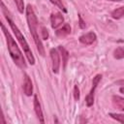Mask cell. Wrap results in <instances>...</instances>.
Here are the masks:
<instances>
[{"label": "cell", "instance_id": "cell-14", "mask_svg": "<svg viewBox=\"0 0 124 124\" xmlns=\"http://www.w3.org/2000/svg\"><path fill=\"white\" fill-rule=\"evenodd\" d=\"M113 57L116 59L124 58V46H118L113 51Z\"/></svg>", "mask_w": 124, "mask_h": 124}, {"label": "cell", "instance_id": "cell-23", "mask_svg": "<svg viewBox=\"0 0 124 124\" xmlns=\"http://www.w3.org/2000/svg\"><path fill=\"white\" fill-rule=\"evenodd\" d=\"M109 1H112V2H120L122 0H109Z\"/></svg>", "mask_w": 124, "mask_h": 124}, {"label": "cell", "instance_id": "cell-9", "mask_svg": "<svg viewBox=\"0 0 124 124\" xmlns=\"http://www.w3.org/2000/svg\"><path fill=\"white\" fill-rule=\"evenodd\" d=\"M23 91L26 96H31L33 94V84L31 78L26 74L24 75V79H23Z\"/></svg>", "mask_w": 124, "mask_h": 124}, {"label": "cell", "instance_id": "cell-19", "mask_svg": "<svg viewBox=\"0 0 124 124\" xmlns=\"http://www.w3.org/2000/svg\"><path fill=\"white\" fill-rule=\"evenodd\" d=\"M74 98L77 101L79 99V89L77 85H75V87H74Z\"/></svg>", "mask_w": 124, "mask_h": 124}, {"label": "cell", "instance_id": "cell-2", "mask_svg": "<svg viewBox=\"0 0 124 124\" xmlns=\"http://www.w3.org/2000/svg\"><path fill=\"white\" fill-rule=\"evenodd\" d=\"M25 13H26V19H27V23H28V27L30 29V33L33 37L34 43L37 46V50L39 51V53L44 56L45 55V47L43 46L42 40L39 36V31H38V19L37 16L34 13V10L32 8V6L30 4H28L25 8Z\"/></svg>", "mask_w": 124, "mask_h": 124}, {"label": "cell", "instance_id": "cell-10", "mask_svg": "<svg viewBox=\"0 0 124 124\" xmlns=\"http://www.w3.org/2000/svg\"><path fill=\"white\" fill-rule=\"evenodd\" d=\"M70 33H71V26L68 23H65L61 28H59L55 31L56 36L59 38H64V37L68 36Z\"/></svg>", "mask_w": 124, "mask_h": 124}, {"label": "cell", "instance_id": "cell-13", "mask_svg": "<svg viewBox=\"0 0 124 124\" xmlns=\"http://www.w3.org/2000/svg\"><path fill=\"white\" fill-rule=\"evenodd\" d=\"M124 16V6L119 7L111 12V17L114 19H119Z\"/></svg>", "mask_w": 124, "mask_h": 124}, {"label": "cell", "instance_id": "cell-16", "mask_svg": "<svg viewBox=\"0 0 124 124\" xmlns=\"http://www.w3.org/2000/svg\"><path fill=\"white\" fill-rule=\"evenodd\" d=\"M49 1H50V3H52L54 6H56V7L59 8L60 10H62V12L67 13V10H66V8H65V6L63 5V3H62L61 0H49Z\"/></svg>", "mask_w": 124, "mask_h": 124}, {"label": "cell", "instance_id": "cell-1", "mask_svg": "<svg viewBox=\"0 0 124 124\" xmlns=\"http://www.w3.org/2000/svg\"><path fill=\"white\" fill-rule=\"evenodd\" d=\"M1 7H2V12H3L5 17H6L7 21H8V23H9L11 29L13 30L14 34L16 35V38L17 39V41L19 42L20 46H22L23 51H24V53H25V55H26V57H27L29 63H30L31 65H34V64H35V58H34V55H33V53H32V50H31V48H30V46H29V45H28L26 39L24 38V36L22 35V33L20 32V30L18 29V27L16 26V24L14 22V20L11 18L10 15H9V12L7 11V9H6V7H5V5H4L3 2H1Z\"/></svg>", "mask_w": 124, "mask_h": 124}, {"label": "cell", "instance_id": "cell-21", "mask_svg": "<svg viewBox=\"0 0 124 124\" xmlns=\"http://www.w3.org/2000/svg\"><path fill=\"white\" fill-rule=\"evenodd\" d=\"M116 84L124 86V79H121V80H118V81H116Z\"/></svg>", "mask_w": 124, "mask_h": 124}, {"label": "cell", "instance_id": "cell-12", "mask_svg": "<svg viewBox=\"0 0 124 124\" xmlns=\"http://www.w3.org/2000/svg\"><path fill=\"white\" fill-rule=\"evenodd\" d=\"M58 50H59V52H60V54H61V56H62V62H63V66H64V68L66 67V65H67V62H68V60H69V52H68V50L64 47V46H58Z\"/></svg>", "mask_w": 124, "mask_h": 124}, {"label": "cell", "instance_id": "cell-11", "mask_svg": "<svg viewBox=\"0 0 124 124\" xmlns=\"http://www.w3.org/2000/svg\"><path fill=\"white\" fill-rule=\"evenodd\" d=\"M112 105L115 108L124 111V98L117 96V95H113L112 96Z\"/></svg>", "mask_w": 124, "mask_h": 124}, {"label": "cell", "instance_id": "cell-5", "mask_svg": "<svg viewBox=\"0 0 124 124\" xmlns=\"http://www.w3.org/2000/svg\"><path fill=\"white\" fill-rule=\"evenodd\" d=\"M49 53H50L51 64H52V72L54 74H57L60 68V53L56 48H51Z\"/></svg>", "mask_w": 124, "mask_h": 124}, {"label": "cell", "instance_id": "cell-22", "mask_svg": "<svg viewBox=\"0 0 124 124\" xmlns=\"http://www.w3.org/2000/svg\"><path fill=\"white\" fill-rule=\"evenodd\" d=\"M119 91H120L121 93H123V94H124V87H121V88L119 89Z\"/></svg>", "mask_w": 124, "mask_h": 124}, {"label": "cell", "instance_id": "cell-17", "mask_svg": "<svg viewBox=\"0 0 124 124\" xmlns=\"http://www.w3.org/2000/svg\"><path fill=\"white\" fill-rule=\"evenodd\" d=\"M14 1H15L16 5V8H17L18 12L20 14H23V12L25 10V8H24V1L23 0H14Z\"/></svg>", "mask_w": 124, "mask_h": 124}, {"label": "cell", "instance_id": "cell-8", "mask_svg": "<svg viewBox=\"0 0 124 124\" xmlns=\"http://www.w3.org/2000/svg\"><path fill=\"white\" fill-rule=\"evenodd\" d=\"M33 104H34V110L36 112V115L39 119V121L41 123H45V119H44V114H43V110L41 108V104L38 100V96L35 95L34 96V100H33Z\"/></svg>", "mask_w": 124, "mask_h": 124}, {"label": "cell", "instance_id": "cell-7", "mask_svg": "<svg viewBox=\"0 0 124 124\" xmlns=\"http://www.w3.org/2000/svg\"><path fill=\"white\" fill-rule=\"evenodd\" d=\"M96 39H97V36H96V34H95L94 32H88V33H86V34L81 35L78 40H79V42H80L81 44L88 46V45L93 44V43L96 41Z\"/></svg>", "mask_w": 124, "mask_h": 124}, {"label": "cell", "instance_id": "cell-15", "mask_svg": "<svg viewBox=\"0 0 124 124\" xmlns=\"http://www.w3.org/2000/svg\"><path fill=\"white\" fill-rule=\"evenodd\" d=\"M108 115H109L111 118L115 119L116 121H118V122L124 124V114H122V113H112V112H110Z\"/></svg>", "mask_w": 124, "mask_h": 124}, {"label": "cell", "instance_id": "cell-6", "mask_svg": "<svg viewBox=\"0 0 124 124\" xmlns=\"http://www.w3.org/2000/svg\"><path fill=\"white\" fill-rule=\"evenodd\" d=\"M50 22H51V27L53 29H57L64 22V17L62 16V14H60V13H53V14H51Z\"/></svg>", "mask_w": 124, "mask_h": 124}, {"label": "cell", "instance_id": "cell-3", "mask_svg": "<svg viewBox=\"0 0 124 124\" xmlns=\"http://www.w3.org/2000/svg\"><path fill=\"white\" fill-rule=\"evenodd\" d=\"M1 28H2V31L6 37V42H7V46H8V50H9V53L13 59V61L15 62V64L16 66H18L19 68L21 69H25L26 68V62H25V59L23 57V54L22 52L20 51L19 47L17 46L16 41L14 40V38L12 37V35L8 32V30L6 29L4 23L1 22Z\"/></svg>", "mask_w": 124, "mask_h": 124}, {"label": "cell", "instance_id": "cell-4", "mask_svg": "<svg viewBox=\"0 0 124 124\" xmlns=\"http://www.w3.org/2000/svg\"><path fill=\"white\" fill-rule=\"evenodd\" d=\"M102 78V75L98 74L96 75L94 78H93V80H92V88L91 90L89 91L88 95L85 97V103H86V106L87 107H91L93 104H94V94H95V90L98 86V83L100 82Z\"/></svg>", "mask_w": 124, "mask_h": 124}, {"label": "cell", "instance_id": "cell-20", "mask_svg": "<svg viewBox=\"0 0 124 124\" xmlns=\"http://www.w3.org/2000/svg\"><path fill=\"white\" fill-rule=\"evenodd\" d=\"M78 20H79V23H78V24H79V27H80V28H82V29H83V28H85L86 24H85V22L82 20V18H81L80 15H78Z\"/></svg>", "mask_w": 124, "mask_h": 124}, {"label": "cell", "instance_id": "cell-18", "mask_svg": "<svg viewBox=\"0 0 124 124\" xmlns=\"http://www.w3.org/2000/svg\"><path fill=\"white\" fill-rule=\"evenodd\" d=\"M42 37L44 40H47V38H48V32L45 26H42Z\"/></svg>", "mask_w": 124, "mask_h": 124}]
</instances>
